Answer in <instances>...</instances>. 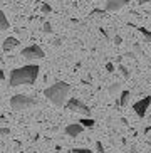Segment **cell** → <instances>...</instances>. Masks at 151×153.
Instances as JSON below:
<instances>
[{
    "instance_id": "cell-2",
    "label": "cell",
    "mask_w": 151,
    "mask_h": 153,
    "mask_svg": "<svg viewBox=\"0 0 151 153\" xmlns=\"http://www.w3.org/2000/svg\"><path fill=\"white\" fill-rule=\"evenodd\" d=\"M69 91H71V86L67 84L66 81H57V82H54V84H50L49 88H45L44 96L49 99L54 106L61 108V106L66 104V99H67V96H69Z\"/></svg>"
},
{
    "instance_id": "cell-14",
    "label": "cell",
    "mask_w": 151,
    "mask_h": 153,
    "mask_svg": "<svg viewBox=\"0 0 151 153\" xmlns=\"http://www.w3.org/2000/svg\"><path fill=\"white\" fill-rule=\"evenodd\" d=\"M119 89H121V84H118V82H113V84H109V88H107V93H109V94H116Z\"/></svg>"
},
{
    "instance_id": "cell-15",
    "label": "cell",
    "mask_w": 151,
    "mask_h": 153,
    "mask_svg": "<svg viewBox=\"0 0 151 153\" xmlns=\"http://www.w3.org/2000/svg\"><path fill=\"white\" fill-rule=\"evenodd\" d=\"M118 71L123 74V77H124V79H129V71H128V69H126L121 62H119V66H118Z\"/></svg>"
},
{
    "instance_id": "cell-26",
    "label": "cell",
    "mask_w": 151,
    "mask_h": 153,
    "mask_svg": "<svg viewBox=\"0 0 151 153\" xmlns=\"http://www.w3.org/2000/svg\"><path fill=\"white\" fill-rule=\"evenodd\" d=\"M124 56H126V57H133V56H134V52H126Z\"/></svg>"
},
{
    "instance_id": "cell-9",
    "label": "cell",
    "mask_w": 151,
    "mask_h": 153,
    "mask_svg": "<svg viewBox=\"0 0 151 153\" xmlns=\"http://www.w3.org/2000/svg\"><path fill=\"white\" fill-rule=\"evenodd\" d=\"M20 45V41H19L17 37H7L4 41V44H2V49L5 51V52H10V51H13L15 47H19Z\"/></svg>"
},
{
    "instance_id": "cell-17",
    "label": "cell",
    "mask_w": 151,
    "mask_h": 153,
    "mask_svg": "<svg viewBox=\"0 0 151 153\" xmlns=\"http://www.w3.org/2000/svg\"><path fill=\"white\" fill-rule=\"evenodd\" d=\"M133 49H134V54H138V56H144V52H143V49H141V45L136 42V44H133Z\"/></svg>"
},
{
    "instance_id": "cell-8",
    "label": "cell",
    "mask_w": 151,
    "mask_h": 153,
    "mask_svg": "<svg viewBox=\"0 0 151 153\" xmlns=\"http://www.w3.org/2000/svg\"><path fill=\"white\" fill-rule=\"evenodd\" d=\"M66 135L72 136V138H76V136H79L82 131H84V126L81 125V123H72V125H67L66 126Z\"/></svg>"
},
{
    "instance_id": "cell-18",
    "label": "cell",
    "mask_w": 151,
    "mask_h": 153,
    "mask_svg": "<svg viewBox=\"0 0 151 153\" xmlns=\"http://www.w3.org/2000/svg\"><path fill=\"white\" fill-rule=\"evenodd\" d=\"M42 29H44V32H45V34H50V32H52V25H50L49 22H44Z\"/></svg>"
},
{
    "instance_id": "cell-23",
    "label": "cell",
    "mask_w": 151,
    "mask_h": 153,
    "mask_svg": "<svg viewBox=\"0 0 151 153\" xmlns=\"http://www.w3.org/2000/svg\"><path fill=\"white\" fill-rule=\"evenodd\" d=\"M96 150H98V152H104V148H102V143H101V141H98V143H96Z\"/></svg>"
},
{
    "instance_id": "cell-1",
    "label": "cell",
    "mask_w": 151,
    "mask_h": 153,
    "mask_svg": "<svg viewBox=\"0 0 151 153\" xmlns=\"http://www.w3.org/2000/svg\"><path fill=\"white\" fill-rule=\"evenodd\" d=\"M40 68L37 64H27V66H22V68H15L10 71L9 76V84L12 88H17V86L22 84H34L39 76Z\"/></svg>"
},
{
    "instance_id": "cell-6",
    "label": "cell",
    "mask_w": 151,
    "mask_h": 153,
    "mask_svg": "<svg viewBox=\"0 0 151 153\" xmlns=\"http://www.w3.org/2000/svg\"><path fill=\"white\" fill-rule=\"evenodd\" d=\"M22 57L29 59V61L30 59H42V57H45V52L42 51V47L34 44V45H29V47L22 49Z\"/></svg>"
},
{
    "instance_id": "cell-20",
    "label": "cell",
    "mask_w": 151,
    "mask_h": 153,
    "mask_svg": "<svg viewBox=\"0 0 151 153\" xmlns=\"http://www.w3.org/2000/svg\"><path fill=\"white\" fill-rule=\"evenodd\" d=\"M74 153H94V152H91L87 148H74Z\"/></svg>"
},
{
    "instance_id": "cell-5",
    "label": "cell",
    "mask_w": 151,
    "mask_h": 153,
    "mask_svg": "<svg viewBox=\"0 0 151 153\" xmlns=\"http://www.w3.org/2000/svg\"><path fill=\"white\" fill-rule=\"evenodd\" d=\"M150 106H151V96H144L143 99H139V101H136V103L133 104V111L136 113L139 118H144L148 109H150Z\"/></svg>"
},
{
    "instance_id": "cell-22",
    "label": "cell",
    "mask_w": 151,
    "mask_h": 153,
    "mask_svg": "<svg viewBox=\"0 0 151 153\" xmlns=\"http://www.w3.org/2000/svg\"><path fill=\"white\" fill-rule=\"evenodd\" d=\"M106 71H107V72H114V66H113L111 62H107V64H106Z\"/></svg>"
},
{
    "instance_id": "cell-29",
    "label": "cell",
    "mask_w": 151,
    "mask_h": 153,
    "mask_svg": "<svg viewBox=\"0 0 151 153\" xmlns=\"http://www.w3.org/2000/svg\"><path fill=\"white\" fill-rule=\"evenodd\" d=\"M0 148H2V143H0Z\"/></svg>"
},
{
    "instance_id": "cell-3",
    "label": "cell",
    "mask_w": 151,
    "mask_h": 153,
    "mask_svg": "<svg viewBox=\"0 0 151 153\" xmlns=\"http://www.w3.org/2000/svg\"><path fill=\"white\" fill-rule=\"evenodd\" d=\"M10 106L13 111H25L29 108L37 106V99L29 94H15L10 98Z\"/></svg>"
},
{
    "instance_id": "cell-12",
    "label": "cell",
    "mask_w": 151,
    "mask_h": 153,
    "mask_svg": "<svg viewBox=\"0 0 151 153\" xmlns=\"http://www.w3.org/2000/svg\"><path fill=\"white\" fill-rule=\"evenodd\" d=\"M79 123L82 126H86V128H94V125H96V123H94V120H91V118H81Z\"/></svg>"
},
{
    "instance_id": "cell-10",
    "label": "cell",
    "mask_w": 151,
    "mask_h": 153,
    "mask_svg": "<svg viewBox=\"0 0 151 153\" xmlns=\"http://www.w3.org/2000/svg\"><path fill=\"white\" fill-rule=\"evenodd\" d=\"M129 98H131V93L129 91H123L121 93V99H119V106H128V103H129Z\"/></svg>"
},
{
    "instance_id": "cell-7",
    "label": "cell",
    "mask_w": 151,
    "mask_h": 153,
    "mask_svg": "<svg viewBox=\"0 0 151 153\" xmlns=\"http://www.w3.org/2000/svg\"><path fill=\"white\" fill-rule=\"evenodd\" d=\"M126 4H129V0H106V12H116V10L123 9Z\"/></svg>"
},
{
    "instance_id": "cell-21",
    "label": "cell",
    "mask_w": 151,
    "mask_h": 153,
    "mask_svg": "<svg viewBox=\"0 0 151 153\" xmlns=\"http://www.w3.org/2000/svg\"><path fill=\"white\" fill-rule=\"evenodd\" d=\"M0 135H4V136L10 135V130H9V128H4V126H0Z\"/></svg>"
},
{
    "instance_id": "cell-11",
    "label": "cell",
    "mask_w": 151,
    "mask_h": 153,
    "mask_svg": "<svg viewBox=\"0 0 151 153\" xmlns=\"http://www.w3.org/2000/svg\"><path fill=\"white\" fill-rule=\"evenodd\" d=\"M9 29V20H7V17H5V14L0 10V32L2 30H7Z\"/></svg>"
},
{
    "instance_id": "cell-4",
    "label": "cell",
    "mask_w": 151,
    "mask_h": 153,
    "mask_svg": "<svg viewBox=\"0 0 151 153\" xmlns=\"http://www.w3.org/2000/svg\"><path fill=\"white\" fill-rule=\"evenodd\" d=\"M66 108L67 111H72V113H79V114H91V109H89V106H86L81 99L77 98H71L69 101L66 103Z\"/></svg>"
},
{
    "instance_id": "cell-13",
    "label": "cell",
    "mask_w": 151,
    "mask_h": 153,
    "mask_svg": "<svg viewBox=\"0 0 151 153\" xmlns=\"http://www.w3.org/2000/svg\"><path fill=\"white\" fill-rule=\"evenodd\" d=\"M138 30H139V34L144 37V41H146V42H151V30H148V29H144V27H139Z\"/></svg>"
},
{
    "instance_id": "cell-19",
    "label": "cell",
    "mask_w": 151,
    "mask_h": 153,
    "mask_svg": "<svg viewBox=\"0 0 151 153\" xmlns=\"http://www.w3.org/2000/svg\"><path fill=\"white\" fill-rule=\"evenodd\" d=\"M104 12L106 10H99V9H94L91 14H89V17H94V15H104Z\"/></svg>"
},
{
    "instance_id": "cell-24",
    "label": "cell",
    "mask_w": 151,
    "mask_h": 153,
    "mask_svg": "<svg viewBox=\"0 0 151 153\" xmlns=\"http://www.w3.org/2000/svg\"><path fill=\"white\" fill-rule=\"evenodd\" d=\"M121 42H123V39H121V36H116V37H114V44H116V45H119Z\"/></svg>"
},
{
    "instance_id": "cell-25",
    "label": "cell",
    "mask_w": 151,
    "mask_h": 153,
    "mask_svg": "<svg viewBox=\"0 0 151 153\" xmlns=\"http://www.w3.org/2000/svg\"><path fill=\"white\" fill-rule=\"evenodd\" d=\"M4 79H5V72L0 69V81H4Z\"/></svg>"
},
{
    "instance_id": "cell-28",
    "label": "cell",
    "mask_w": 151,
    "mask_h": 153,
    "mask_svg": "<svg viewBox=\"0 0 151 153\" xmlns=\"http://www.w3.org/2000/svg\"><path fill=\"white\" fill-rule=\"evenodd\" d=\"M129 153H139V152H138V150H134V148H133V150H129Z\"/></svg>"
},
{
    "instance_id": "cell-16",
    "label": "cell",
    "mask_w": 151,
    "mask_h": 153,
    "mask_svg": "<svg viewBox=\"0 0 151 153\" xmlns=\"http://www.w3.org/2000/svg\"><path fill=\"white\" fill-rule=\"evenodd\" d=\"M40 10H42V14H44V15H49L50 12H52V7H50L49 4H42V7H40Z\"/></svg>"
},
{
    "instance_id": "cell-27",
    "label": "cell",
    "mask_w": 151,
    "mask_h": 153,
    "mask_svg": "<svg viewBox=\"0 0 151 153\" xmlns=\"http://www.w3.org/2000/svg\"><path fill=\"white\" fill-rule=\"evenodd\" d=\"M148 2H151V0H139V4H148Z\"/></svg>"
}]
</instances>
